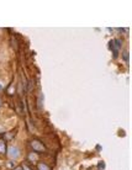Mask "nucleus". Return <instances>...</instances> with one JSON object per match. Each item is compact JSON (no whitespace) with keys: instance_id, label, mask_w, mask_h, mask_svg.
Listing matches in <instances>:
<instances>
[{"instance_id":"6e6552de","label":"nucleus","mask_w":132,"mask_h":170,"mask_svg":"<svg viewBox=\"0 0 132 170\" xmlns=\"http://www.w3.org/2000/svg\"><path fill=\"white\" fill-rule=\"evenodd\" d=\"M30 159H31L32 161H35V160L37 159V157H36V155H33V154H31V155H30Z\"/></svg>"},{"instance_id":"39448f33","label":"nucleus","mask_w":132,"mask_h":170,"mask_svg":"<svg viewBox=\"0 0 132 170\" xmlns=\"http://www.w3.org/2000/svg\"><path fill=\"white\" fill-rule=\"evenodd\" d=\"M42 100H43V95L40 94V98H38V108H42Z\"/></svg>"},{"instance_id":"423d86ee","label":"nucleus","mask_w":132,"mask_h":170,"mask_svg":"<svg viewBox=\"0 0 132 170\" xmlns=\"http://www.w3.org/2000/svg\"><path fill=\"white\" fill-rule=\"evenodd\" d=\"M38 169H40V170H49V168H48L46 164H40V165H38Z\"/></svg>"},{"instance_id":"0eeeda50","label":"nucleus","mask_w":132,"mask_h":170,"mask_svg":"<svg viewBox=\"0 0 132 170\" xmlns=\"http://www.w3.org/2000/svg\"><path fill=\"white\" fill-rule=\"evenodd\" d=\"M123 58H125L126 62H128V52H125L123 53Z\"/></svg>"},{"instance_id":"9d476101","label":"nucleus","mask_w":132,"mask_h":170,"mask_svg":"<svg viewBox=\"0 0 132 170\" xmlns=\"http://www.w3.org/2000/svg\"><path fill=\"white\" fill-rule=\"evenodd\" d=\"M15 170H22V168H16Z\"/></svg>"},{"instance_id":"9b49d317","label":"nucleus","mask_w":132,"mask_h":170,"mask_svg":"<svg viewBox=\"0 0 132 170\" xmlns=\"http://www.w3.org/2000/svg\"><path fill=\"white\" fill-rule=\"evenodd\" d=\"M1 89H3V86H1V85H0V90H1Z\"/></svg>"},{"instance_id":"f257e3e1","label":"nucleus","mask_w":132,"mask_h":170,"mask_svg":"<svg viewBox=\"0 0 132 170\" xmlns=\"http://www.w3.org/2000/svg\"><path fill=\"white\" fill-rule=\"evenodd\" d=\"M120 48H121V41L120 40H115L114 42H112V52H114V58H117Z\"/></svg>"},{"instance_id":"7ed1b4c3","label":"nucleus","mask_w":132,"mask_h":170,"mask_svg":"<svg viewBox=\"0 0 132 170\" xmlns=\"http://www.w3.org/2000/svg\"><path fill=\"white\" fill-rule=\"evenodd\" d=\"M9 154H10V157H11V158H16V157L19 155V150H17V148H16V147H11V148H10Z\"/></svg>"},{"instance_id":"f03ea898","label":"nucleus","mask_w":132,"mask_h":170,"mask_svg":"<svg viewBox=\"0 0 132 170\" xmlns=\"http://www.w3.org/2000/svg\"><path fill=\"white\" fill-rule=\"evenodd\" d=\"M31 145H32L33 150H36V152H45V150H46L45 145L42 143H40L38 141H32L31 142Z\"/></svg>"},{"instance_id":"20e7f679","label":"nucleus","mask_w":132,"mask_h":170,"mask_svg":"<svg viewBox=\"0 0 132 170\" xmlns=\"http://www.w3.org/2000/svg\"><path fill=\"white\" fill-rule=\"evenodd\" d=\"M0 152H1V153L6 152V145H5V142L3 139H0Z\"/></svg>"},{"instance_id":"1a4fd4ad","label":"nucleus","mask_w":132,"mask_h":170,"mask_svg":"<svg viewBox=\"0 0 132 170\" xmlns=\"http://www.w3.org/2000/svg\"><path fill=\"white\" fill-rule=\"evenodd\" d=\"M104 166H105V164H104V163H101V161H100V163H99V168H100V169H101V168H104Z\"/></svg>"}]
</instances>
